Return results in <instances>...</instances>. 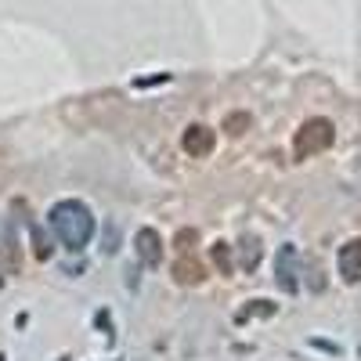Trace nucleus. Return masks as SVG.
Returning a JSON list of instances; mask_svg holds the SVG:
<instances>
[{
	"instance_id": "nucleus-12",
	"label": "nucleus",
	"mask_w": 361,
	"mask_h": 361,
	"mask_svg": "<svg viewBox=\"0 0 361 361\" xmlns=\"http://www.w3.org/2000/svg\"><path fill=\"white\" fill-rule=\"evenodd\" d=\"M0 253H4L8 260H15V264H18V243H15V238H8V231H4V228H0Z\"/></svg>"
},
{
	"instance_id": "nucleus-9",
	"label": "nucleus",
	"mask_w": 361,
	"mask_h": 361,
	"mask_svg": "<svg viewBox=\"0 0 361 361\" xmlns=\"http://www.w3.org/2000/svg\"><path fill=\"white\" fill-rule=\"evenodd\" d=\"M209 257H214V264H217L221 275H231V271H235V267H231V246H228V243H217Z\"/></svg>"
},
{
	"instance_id": "nucleus-11",
	"label": "nucleus",
	"mask_w": 361,
	"mask_h": 361,
	"mask_svg": "<svg viewBox=\"0 0 361 361\" xmlns=\"http://www.w3.org/2000/svg\"><path fill=\"white\" fill-rule=\"evenodd\" d=\"M246 127H250V116H246V112H231V116L224 119V130H228V134H243Z\"/></svg>"
},
{
	"instance_id": "nucleus-10",
	"label": "nucleus",
	"mask_w": 361,
	"mask_h": 361,
	"mask_svg": "<svg viewBox=\"0 0 361 361\" xmlns=\"http://www.w3.org/2000/svg\"><path fill=\"white\" fill-rule=\"evenodd\" d=\"M253 314H260V318H264V314H275V304H267V300H253V304H250L246 311H238L235 318L246 322V318H253Z\"/></svg>"
},
{
	"instance_id": "nucleus-13",
	"label": "nucleus",
	"mask_w": 361,
	"mask_h": 361,
	"mask_svg": "<svg viewBox=\"0 0 361 361\" xmlns=\"http://www.w3.org/2000/svg\"><path fill=\"white\" fill-rule=\"evenodd\" d=\"M195 238H199V235H195L192 228H185V231H180V235H177V246H180V250H185V253H192V243H195Z\"/></svg>"
},
{
	"instance_id": "nucleus-1",
	"label": "nucleus",
	"mask_w": 361,
	"mask_h": 361,
	"mask_svg": "<svg viewBox=\"0 0 361 361\" xmlns=\"http://www.w3.org/2000/svg\"><path fill=\"white\" fill-rule=\"evenodd\" d=\"M51 228H54L58 238H62L66 250L80 253L90 243V235H94V217H90V209L80 199H66V202H58L51 209Z\"/></svg>"
},
{
	"instance_id": "nucleus-3",
	"label": "nucleus",
	"mask_w": 361,
	"mask_h": 361,
	"mask_svg": "<svg viewBox=\"0 0 361 361\" xmlns=\"http://www.w3.org/2000/svg\"><path fill=\"white\" fill-rule=\"evenodd\" d=\"M185 152L188 156H195V159H206L209 152H214V145H217V134L209 130V127H202V123H192L188 130H185Z\"/></svg>"
},
{
	"instance_id": "nucleus-2",
	"label": "nucleus",
	"mask_w": 361,
	"mask_h": 361,
	"mask_svg": "<svg viewBox=\"0 0 361 361\" xmlns=\"http://www.w3.org/2000/svg\"><path fill=\"white\" fill-rule=\"evenodd\" d=\"M333 141H336V127L329 123V119L314 116V119H307V123L296 130V137H293V152H296L300 159H311V156L325 152V148L333 145Z\"/></svg>"
},
{
	"instance_id": "nucleus-8",
	"label": "nucleus",
	"mask_w": 361,
	"mask_h": 361,
	"mask_svg": "<svg viewBox=\"0 0 361 361\" xmlns=\"http://www.w3.org/2000/svg\"><path fill=\"white\" fill-rule=\"evenodd\" d=\"M238 246H243V267L253 271L260 264V238L257 235H243V243H238Z\"/></svg>"
},
{
	"instance_id": "nucleus-5",
	"label": "nucleus",
	"mask_w": 361,
	"mask_h": 361,
	"mask_svg": "<svg viewBox=\"0 0 361 361\" xmlns=\"http://www.w3.org/2000/svg\"><path fill=\"white\" fill-rule=\"evenodd\" d=\"M134 250H137L141 264L156 267V264L163 260V238H159V231H156V228H141V231L134 235Z\"/></svg>"
},
{
	"instance_id": "nucleus-7",
	"label": "nucleus",
	"mask_w": 361,
	"mask_h": 361,
	"mask_svg": "<svg viewBox=\"0 0 361 361\" xmlns=\"http://www.w3.org/2000/svg\"><path fill=\"white\" fill-rule=\"evenodd\" d=\"M173 279H177L180 286H199V282L206 279V271H202V264H199L195 257H180V260L173 264Z\"/></svg>"
},
{
	"instance_id": "nucleus-14",
	"label": "nucleus",
	"mask_w": 361,
	"mask_h": 361,
	"mask_svg": "<svg viewBox=\"0 0 361 361\" xmlns=\"http://www.w3.org/2000/svg\"><path fill=\"white\" fill-rule=\"evenodd\" d=\"M0 286H4V279H0Z\"/></svg>"
},
{
	"instance_id": "nucleus-4",
	"label": "nucleus",
	"mask_w": 361,
	"mask_h": 361,
	"mask_svg": "<svg viewBox=\"0 0 361 361\" xmlns=\"http://www.w3.org/2000/svg\"><path fill=\"white\" fill-rule=\"evenodd\" d=\"M336 267H340V275H343V282H361V238H350V243H343L340 246V253H336Z\"/></svg>"
},
{
	"instance_id": "nucleus-6",
	"label": "nucleus",
	"mask_w": 361,
	"mask_h": 361,
	"mask_svg": "<svg viewBox=\"0 0 361 361\" xmlns=\"http://www.w3.org/2000/svg\"><path fill=\"white\" fill-rule=\"evenodd\" d=\"M275 279L286 293H296L300 282H296V246H282L279 257H275Z\"/></svg>"
}]
</instances>
